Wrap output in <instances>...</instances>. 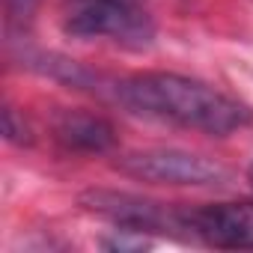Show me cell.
Wrapping results in <instances>:
<instances>
[{
    "label": "cell",
    "mask_w": 253,
    "mask_h": 253,
    "mask_svg": "<svg viewBox=\"0 0 253 253\" xmlns=\"http://www.w3.org/2000/svg\"><path fill=\"white\" fill-rule=\"evenodd\" d=\"M113 95L137 116L194 128L211 137H226L253 122V113L232 95L173 72L131 75L113 86Z\"/></svg>",
    "instance_id": "6da1fadb"
},
{
    "label": "cell",
    "mask_w": 253,
    "mask_h": 253,
    "mask_svg": "<svg viewBox=\"0 0 253 253\" xmlns=\"http://www.w3.org/2000/svg\"><path fill=\"white\" fill-rule=\"evenodd\" d=\"M63 27L75 39L107 36L125 48H146L155 36L140 0H75Z\"/></svg>",
    "instance_id": "7a4b0ae2"
},
{
    "label": "cell",
    "mask_w": 253,
    "mask_h": 253,
    "mask_svg": "<svg viewBox=\"0 0 253 253\" xmlns=\"http://www.w3.org/2000/svg\"><path fill=\"white\" fill-rule=\"evenodd\" d=\"M116 170L149 182V185H185V188H214L229 182V170L211 158L182 152V149H143L128 152L116 161Z\"/></svg>",
    "instance_id": "3957f363"
},
{
    "label": "cell",
    "mask_w": 253,
    "mask_h": 253,
    "mask_svg": "<svg viewBox=\"0 0 253 253\" xmlns=\"http://www.w3.org/2000/svg\"><path fill=\"white\" fill-rule=\"evenodd\" d=\"M81 206L104 220H110L119 229H134V232H173L182 229V209L143 200L125 191H84Z\"/></svg>",
    "instance_id": "277c9868"
},
{
    "label": "cell",
    "mask_w": 253,
    "mask_h": 253,
    "mask_svg": "<svg viewBox=\"0 0 253 253\" xmlns=\"http://www.w3.org/2000/svg\"><path fill=\"white\" fill-rule=\"evenodd\" d=\"M182 229L220 250H253V203L182 209Z\"/></svg>",
    "instance_id": "5b68a950"
},
{
    "label": "cell",
    "mask_w": 253,
    "mask_h": 253,
    "mask_svg": "<svg viewBox=\"0 0 253 253\" xmlns=\"http://www.w3.org/2000/svg\"><path fill=\"white\" fill-rule=\"evenodd\" d=\"M54 134L66 149L75 152H110L116 146V131L113 125L98 116V113H86V110H63L54 119Z\"/></svg>",
    "instance_id": "8992f818"
},
{
    "label": "cell",
    "mask_w": 253,
    "mask_h": 253,
    "mask_svg": "<svg viewBox=\"0 0 253 253\" xmlns=\"http://www.w3.org/2000/svg\"><path fill=\"white\" fill-rule=\"evenodd\" d=\"M3 134H6V140H9V143H18V146L33 143L30 128L24 125V119H18V113H15L12 107H6V110H3Z\"/></svg>",
    "instance_id": "52a82bcc"
},
{
    "label": "cell",
    "mask_w": 253,
    "mask_h": 253,
    "mask_svg": "<svg viewBox=\"0 0 253 253\" xmlns=\"http://www.w3.org/2000/svg\"><path fill=\"white\" fill-rule=\"evenodd\" d=\"M247 179H250V185H253V164H250V170H247Z\"/></svg>",
    "instance_id": "ba28073f"
}]
</instances>
